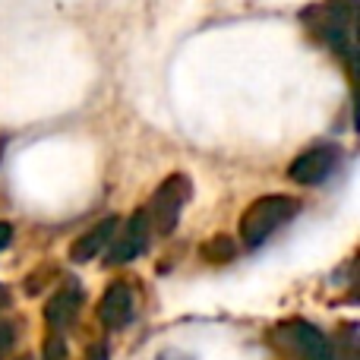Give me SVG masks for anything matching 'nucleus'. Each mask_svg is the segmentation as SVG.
<instances>
[{
	"mask_svg": "<svg viewBox=\"0 0 360 360\" xmlns=\"http://www.w3.org/2000/svg\"><path fill=\"white\" fill-rule=\"evenodd\" d=\"M278 335L294 354H300V360H335L329 338L304 319H291V323L278 326Z\"/></svg>",
	"mask_w": 360,
	"mask_h": 360,
	"instance_id": "nucleus-4",
	"label": "nucleus"
},
{
	"mask_svg": "<svg viewBox=\"0 0 360 360\" xmlns=\"http://www.w3.org/2000/svg\"><path fill=\"white\" fill-rule=\"evenodd\" d=\"M304 22L313 29V35L323 44H329L335 54H342L345 60H354V13L335 10L329 4H319L304 10Z\"/></svg>",
	"mask_w": 360,
	"mask_h": 360,
	"instance_id": "nucleus-2",
	"label": "nucleus"
},
{
	"mask_svg": "<svg viewBox=\"0 0 360 360\" xmlns=\"http://www.w3.org/2000/svg\"><path fill=\"white\" fill-rule=\"evenodd\" d=\"M13 342H16V326H13V323H4V319H0V360L10 354Z\"/></svg>",
	"mask_w": 360,
	"mask_h": 360,
	"instance_id": "nucleus-12",
	"label": "nucleus"
},
{
	"mask_svg": "<svg viewBox=\"0 0 360 360\" xmlns=\"http://www.w3.org/2000/svg\"><path fill=\"white\" fill-rule=\"evenodd\" d=\"M300 212V202L294 196H285V193H272V196H262L243 212L240 218V237L250 250L262 247L281 224H288L294 215Z\"/></svg>",
	"mask_w": 360,
	"mask_h": 360,
	"instance_id": "nucleus-1",
	"label": "nucleus"
},
{
	"mask_svg": "<svg viewBox=\"0 0 360 360\" xmlns=\"http://www.w3.org/2000/svg\"><path fill=\"white\" fill-rule=\"evenodd\" d=\"M82 360H111V354H108V345H92Z\"/></svg>",
	"mask_w": 360,
	"mask_h": 360,
	"instance_id": "nucleus-13",
	"label": "nucleus"
},
{
	"mask_svg": "<svg viewBox=\"0 0 360 360\" xmlns=\"http://www.w3.org/2000/svg\"><path fill=\"white\" fill-rule=\"evenodd\" d=\"M190 177L184 174V171H174V174H168L158 184V190L152 193V205L149 212H146V218H149V228H155L158 234H171V231L177 228V218H180V209L186 205V199H190Z\"/></svg>",
	"mask_w": 360,
	"mask_h": 360,
	"instance_id": "nucleus-3",
	"label": "nucleus"
},
{
	"mask_svg": "<svg viewBox=\"0 0 360 360\" xmlns=\"http://www.w3.org/2000/svg\"><path fill=\"white\" fill-rule=\"evenodd\" d=\"M114 234H117V218H114V215L101 218V221L95 224L92 231H86V234H82L79 240L73 243V250H70V259H73V262L95 259L101 250H108V243L114 240Z\"/></svg>",
	"mask_w": 360,
	"mask_h": 360,
	"instance_id": "nucleus-8",
	"label": "nucleus"
},
{
	"mask_svg": "<svg viewBox=\"0 0 360 360\" xmlns=\"http://www.w3.org/2000/svg\"><path fill=\"white\" fill-rule=\"evenodd\" d=\"M16 360H32V357H16Z\"/></svg>",
	"mask_w": 360,
	"mask_h": 360,
	"instance_id": "nucleus-18",
	"label": "nucleus"
},
{
	"mask_svg": "<svg viewBox=\"0 0 360 360\" xmlns=\"http://www.w3.org/2000/svg\"><path fill=\"white\" fill-rule=\"evenodd\" d=\"M10 240H13V224L10 221H0V250L10 247Z\"/></svg>",
	"mask_w": 360,
	"mask_h": 360,
	"instance_id": "nucleus-14",
	"label": "nucleus"
},
{
	"mask_svg": "<svg viewBox=\"0 0 360 360\" xmlns=\"http://www.w3.org/2000/svg\"><path fill=\"white\" fill-rule=\"evenodd\" d=\"M6 307H10V291L0 285V310H6Z\"/></svg>",
	"mask_w": 360,
	"mask_h": 360,
	"instance_id": "nucleus-16",
	"label": "nucleus"
},
{
	"mask_svg": "<svg viewBox=\"0 0 360 360\" xmlns=\"http://www.w3.org/2000/svg\"><path fill=\"white\" fill-rule=\"evenodd\" d=\"M41 360H70L67 354V342H63L60 335H51L48 342H44V354Z\"/></svg>",
	"mask_w": 360,
	"mask_h": 360,
	"instance_id": "nucleus-11",
	"label": "nucleus"
},
{
	"mask_svg": "<svg viewBox=\"0 0 360 360\" xmlns=\"http://www.w3.org/2000/svg\"><path fill=\"white\" fill-rule=\"evenodd\" d=\"M146 243H149V218H146V212H133L130 221L124 224V231L108 243V266L133 262L136 256H143Z\"/></svg>",
	"mask_w": 360,
	"mask_h": 360,
	"instance_id": "nucleus-6",
	"label": "nucleus"
},
{
	"mask_svg": "<svg viewBox=\"0 0 360 360\" xmlns=\"http://www.w3.org/2000/svg\"><path fill=\"white\" fill-rule=\"evenodd\" d=\"M133 310H136V294L127 281H114L108 285V291L101 294L98 304V319L105 329H124L133 319Z\"/></svg>",
	"mask_w": 360,
	"mask_h": 360,
	"instance_id": "nucleus-7",
	"label": "nucleus"
},
{
	"mask_svg": "<svg viewBox=\"0 0 360 360\" xmlns=\"http://www.w3.org/2000/svg\"><path fill=\"white\" fill-rule=\"evenodd\" d=\"M4 152H6V136H0V158H4Z\"/></svg>",
	"mask_w": 360,
	"mask_h": 360,
	"instance_id": "nucleus-17",
	"label": "nucleus"
},
{
	"mask_svg": "<svg viewBox=\"0 0 360 360\" xmlns=\"http://www.w3.org/2000/svg\"><path fill=\"white\" fill-rule=\"evenodd\" d=\"M335 165H338V149L329 143H323V146H313V149L300 152V155L291 162L288 174H291L294 184L316 186V184H326V180L332 177Z\"/></svg>",
	"mask_w": 360,
	"mask_h": 360,
	"instance_id": "nucleus-5",
	"label": "nucleus"
},
{
	"mask_svg": "<svg viewBox=\"0 0 360 360\" xmlns=\"http://www.w3.org/2000/svg\"><path fill=\"white\" fill-rule=\"evenodd\" d=\"M79 304H82V291L70 281V285L60 288V291L48 300V307H44V319H48V326L57 329V332L67 329V326L76 319V313H79Z\"/></svg>",
	"mask_w": 360,
	"mask_h": 360,
	"instance_id": "nucleus-9",
	"label": "nucleus"
},
{
	"mask_svg": "<svg viewBox=\"0 0 360 360\" xmlns=\"http://www.w3.org/2000/svg\"><path fill=\"white\" fill-rule=\"evenodd\" d=\"M329 6H335V10H345V13H354L357 10V0H329Z\"/></svg>",
	"mask_w": 360,
	"mask_h": 360,
	"instance_id": "nucleus-15",
	"label": "nucleus"
},
{
	"mask_svg": "<svg viewBox=\"0 0 360 360\" xmlns=\"http://www.w3.org/2000/svg\"><path fill=\"white\" fill-rule=\"evenodd\" d=\"M202 256L209 262H215V266H224V262H231L237 256V247H234V237H228V234H218V237H212L209 243L202 247Z\"/></svg>",
	"mask_w": 360,
	"mask_h": 360,
	"instance_id": "nucleus-10",
	"label": "nucleus"
}]
</instances>
